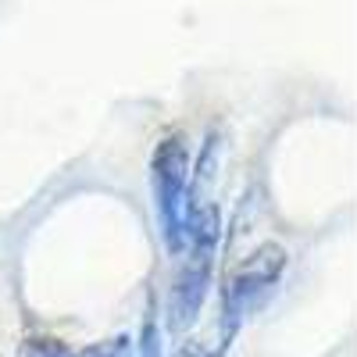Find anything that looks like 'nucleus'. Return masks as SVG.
<instances>
[{
    "mask_svg": "<svg viewBox=\"0 0 357 357\" xmlns=\"http://www.w3.org/2000/svg\"><path fill=\"white\" fill-rule=\"evenodd\" d=\"M22 357H79V354H75L68 343H61V340H50V336H33V340H25Z\"/></svg>",
    "mask_w": 357,
    "mask_h": 357,
    "instance_id": "obj_4",
    "label": "nucleus"
},
{
    "mask_svg": "<svg viewBox=\"0 0 357 357\" xmlns=\"http://www.w3.org/2000/svg\"><path fill=\"white\" fill-rule=\"evenodd\" d=\"M79 357H132V347H129V336H114V340H104L97 347H89Z\"/></svg>",
    "mask_w": 357,
    "mask_h": 357,
    "instance_id": "obj_6",
    "label": "nucleus"
},
{
    "mask_svg": "<svg viewBox=\"0 0 357 357\" xmlns=\"http://www.w3.org/2000/svg\"><path fill=\"white\" fill-rule=\"evenodd\" d=\"M151 193L161 243L172 257H178L190 236V146L183 132H168L158 139L151 154Z\"/></svg>",
    "mask_w": 357,
    "mask_h": 357,
    "instance_id": "obj_1",
    "label": "nucleus"
},
{
    "mask_svg": "<svg viewBox=\"0 0 357 357\" xmlns=\"http://www.w3.org/2000/svg\"><path fill=\"white\" fill-rule=\"evenodd\" d=\"M286 264H289L286 247H279V243H261V247L229 275L225 293H222V325H218L225 347L232 343L236 333H240V325L254 314V307L264 301L268 293H272V286L282 279Z\"/></svg>",
    "mask_w": 357,
    "mask_h": 357,
    "instance_id": "obj_3",
    "label": "nucleus"
},
{
    "mask_svg": "<svg viewBox=\"0 0 357 357\" xmlns=\"http://www.w3.org/2000/svg\"><path fill=\"white\" fill-rule=\"evenodd\" d=\"M172 357H215V350H207L200 340H186V343H178V350Z\"/></svg>",
    "mask_w": 357,
    "mask_h": 357,
    "instance_id": "obj_7",
    "label": "nucleus"
},
{
    "mask_svg": "<svg viewBox=\"0 0 357 357\" xmlns=\"http://www.w3.org/2000/svg\"><path fill=\"white\" fill-rule=\"evenodd\" d=\"M218 236H222V218L215 204H197L190 211V236H186V261L172 286V301H168V321L172 333H183L197 321L200 304L211 286L215 272V254H218Z\"/></svg>",
    "mask_w": 357,
    "mask_h": 357,
    "instance_id": "obj_2",
    "label": "nucleus"
},
{
    "mask_svg": "<svg viewBox=\"0 0 357 357\" xmlns=\"http://www.w3.org/2000/svg\"><path fill=\"white\" fill-rule=\"evenodd\" d=\"M136 357H161V329H158V318L151 314L143 321V329H139V350Z\"/></svg>",
    "mask_w": 357,
    "mask_h": 357,
    "instance_id": "obj_5",
    "label": "nucleus"
}]
</instances>
